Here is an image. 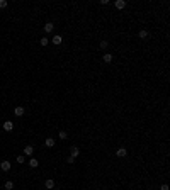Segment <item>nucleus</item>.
Here are the masks:
<instances>
[{"label": "nucleus", "instance_id": "a211bd4d", "mask_svg": "<svg viewBox=\"0 0 170 190\" xmlns=\"http://www.w3.org/2000/svg\"><path fill=\"white\" fill-rule=\"evenodd\" d=\"M107 46H109V43H107V41H100V48H102V49H106Z\"/></svg>", "mask_w": 170, "mask_h": 190}, {"label": "nucleus", "instance_id": "f8f14e48", "mask_svg": "<svg viewBox=\"0 0 170 190\" xmlns=\"http://www.w3.org/2000/svg\"><path fill=\"white\" fill-rule=\"evenodd\" d=\"M102 60H104V63H111V61H112V54H109V53H106V54L102 56Z\"/></svg>", "mask_w": 170, "mask_h": 190}, {"label": "nucleus", "instance_id": "423d86ee", "mask_svg": "<svg viewBox=\"0 0 170 190\" xmlns=\"http://www.w3.org/2000/svg\"><path fill=\"white\" fill-rule=\"evenodd\" d=\"M14 114H15L17 117H22L24 116V107H15V109H14Z\"/></svg>", "mask_w": 170, "mask_h": 190}, {"label": "nucleus", "instance_id": "dca6fc26", "mask_svg": "<svg viewBox=\"0 0 170 190\" xmlns=\"http://www.w3.org/2000/svg\"><path fill=\"white\" fill-rule=\"evenodd\" d=\"M5 188H7V190H12V188H14V183H12L10 180H9V182H5Z\"/></svg>", "mask_w": 170, "mask_h": 190}, {"label": "nucleus", "instance_id": "aec40b11", "mask_svg": "<svg viewBox=\"0 0 170 190\" xmlns=\"http://www.w3.org/2000/svg\"><path fill=\"white\" fill-rule=\"evenodd\" d=\"M66 163H70V165H73V163H75V158L68 156V158H66Z\"/></svg>", "mask_w": 170, "mask_h": 190}, {"label": "nucleus", "instance_id": "f03ea898", "mask_svg": "<svg viewBox=\"0 0 170 190\" xmlns=\"http://www.w3.org/2000/svg\"><path fill=\"white\" fill-rule=\"evenodd\" d=\"M12 129H14V122H12V121H5V122H4V131L9 132V131H12Z\"/></svg>", "mask_w": 170, "mask_h": 190}, {"label": "nucleus", "instance_id": "9b49d317", "mask_svg": "<svg viewBox=\"0 0 170 190\" xmlns=\"http://www.w3.org/2000/svg\"><path fill=\"white\" fill-rule=\"evenodd\" d=\"M44 144L48 146V148H53V146H55V139H53V138H46Z\"/></svg>", "mask_w": 170, "mask_h": 190}, {"label": "nucleus", "instance_id": "1a4fd4ad", "mask_svg": "<svg viewBox=\"0 0 170 190\" xmlns=\"http://www.w3.org/2000/svg\"><path fill=\"white\" fill-rule=\"evenodd\" d=\"M61 41H63V39H61V36H58V34H56V36H53V39H51V43L58 46V44H61Z\"/></svg>", "mask_w": 170, "mask_h": 190}, {"label": "nucleus", "instance_id": "20e7f679", "mask_svg": "<svg viewBox=\"0 0 170 190\" xmlns=\"http://www.w3.org/2000/svg\"><path fill=\"white\" fill-rule=\"evenodd\" d=\"M44 185H46V188H48V190L55 188V180H53V178H48V180L44 182Z\"/></svg>", "mask_w": 170, "mask_h": 190}, {"label": "nucleus", "instance_id": "f257e3e1", "mask_svg": "<svg viewBox=\"0 0 170 190\" xmlns=\"http://www.w3.org/2000/svg\"><path fill=\"white\" fill-rule=\"evenodd\" d=\"M126 155H128V149H126V148H119V149H116V156L117 158H124Z\"/></svg>", "mask_w": 170, "mask_h": 190}, {"label": "nucleus", "instance_id": "412c9836", "mask_svg": "<svg viewBox=\"0 0 170 190\" xmlns=\"http://www.w3.org/2000/svg\"><path fill=\"white\" fill-rule=\"evenodd\" d=\"M17 163H24V156L19 155V156H17Z\"/></svg>", "mask_w": 170, "mask_h": 190}, {"label": "nucleus", "instance_id": "9d476101", "mask_svg": "<svg viewBox=\"0 0 170 190\" xmlns=\"http://www.w3.org/2000/svg\"><path fill=\"white\" fill-rule=\"evenodd\" d=\"M78 155H80V149L73 146V148H72V151H70V156H72V158H77Z\"/></svg>", "mask_w": 170, "mask_h": 190}, {"label": "nucleus", "instance_id": "4468645a", "mask_svg": "<svg viewBox=\"0 0 170 190\" xmlns=\"http://www.w3.org/2000/svg\"><path fill=\"white\" fill-rule=\"evenodd\" d=\"M140 37H141V39H146L148 37V31L146 29H141V31H140Z\"/></svg>", "mask_w": 170, "mask_h": 190}, {"label": "nucleus", "instance_id": "6ab92c4d", "mask_svg": "<svg viewBox=\"0 0 170 190\" xmlns=\"http://www.w3.org/2000/svg\"><path fill=\"white\" fill-rule=\"evenodd\" d=\"M7 7V0H0V9H5Z\"/></svg>", "mask_w": 170, "mask_h": 190}, {"label": "nucleus", "instance_id": "4be33fe9", "mask_svg": "<svg viewBox=\"0 0 170 190\" xmlns=\"http://www.w3.org/2000/svg\"><path fill=\"white\" fill-rule=\"evenodd\" d=\"M160 190H168V185H167V183H163L162 187H160Z\"/></svg>", "mask_w": 170, "mask_h": 190}, {"label": "nucleus", "instance_id": "f3484780", "mask_svg": "<svg viewBox=\"0 0 170 190\" xmlns=\"http://www.w3.org/2000/svg\"><path fill=\"white\" fill-rule=\"evenodd\" d=\"M58 136H60V139H63V141H65V139H66V138H68V134H66V132H65V131H61V132H60V134H58Z\"/></svg>", "mask_w": 170, "mask_h": 190}, {"label": "nucleus", "instance_id": "2eb2a0df", "mask_svg": "<svg viewBox=\"0 0 170 190\" xmlns=\"http://www.w3.org/2000/svg\"><path fill=\"white\" fill-rule=\"evenodd\" d=\"M48 43H49V39H48V37H41V39H39V44H41V46H48Z\"/></svg>", "mask_w": 170, "mask_h": 190}, {"label": "nucleus", "instance_id": "39448f33", "mask_svg": "<svg viewBox=\"0 0 170 190\" xmlns=\"http://www.w3.org/2000/svg\"><path fill=\"white\" fill-rule=\"evenodd\" d=\"M114 5H116V9L121 10V9H124V7H126V2H124V0H116V2H114Z\"/></svg>", "mask_w": 170, "mask_h": 190}, {"label": "nucleus", "instance_id": "7ed1b4c3", "mask_svg": "<svg viewBox=\"0 0 170 190\" xmlns=\"http://www.w3.org/2000/svg\"><path fill=\"white\" fill-rule=\"evenodd\" d=\"M0 168H2V170H4V172H9V170H10V161H2L0 163Z\"/></svg>", "mask_w": 170, "mask_h": 190}, {"label": "nucleus", "instance_id": "0eeeda50", "mask_svg": "<svg viewBox=\"0 0 170 190\" xmlns=\"http://www.w3.org/2000/svg\"><path fill=\"white\" fill-rule=\"evenodd\" d=\"M55 29V26H53V22H48V24H44V32L46 34H49L51 31Z\"/></svg>", "mask_w": 170, "mask_h": 190}, {"label": "nucleus", "instance_id": "ddd939ff", "mask_svg": "<svg viewBox=\"0 0 170 190\" xmlns=\"http://www.w3.org/2000/svg\"><path fill=\"white\" fill-rule=\"evenodd\" d=\"M38 165H39V163H38L36 158H31V160H29V166L31 168H38Z\"/></svg>", "mask_w": 170, "mask_h": 190}, {"label": "nucleus", "instance_id": "6e6552de", "mask_svg": "<svg viewBox=\"0 0 170 190\" xmlns=\"http://www.w3.org/2000/svg\"><path fill=\"white\" fill-rule=\"evenodd\" d=\"M32 153H34V148H32V146H26V148H24V155L32 156Z\"/></svg>", "mask_w": 170, "mask_h": 190}]
</instances>
